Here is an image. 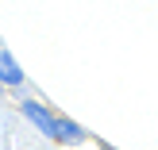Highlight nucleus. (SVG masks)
Returning a JSON list of instances; mask_svg holds the SVG:
<instances>
[{
  "label": "nucleus",
  "mask_w": 158,
  "mask_h": 150,
  "mask_svg": "<svg viewBox=\"0 0 158 150\" xmlns=\"http://www.w3.org/2000/svg\"><path fill=\"white\" fill-rule=\"evenodd\" d=\"M19 108H23V116H27V120L35 123V127L43 131L46 139H58V116H50L43 104H35V100H23Z\"/></svg>",
  "instance_id": "obj_1"
},
{
  "label": "nucleus",
  "mask_w": 158,
  "mask_h": 150,
  "mask_svg": "<svg viewBox=\"0 0 158 150\" xmlns=\"http://www.w3.org/2000/svg\"><path fill=\"white\" fill-rule=\"evenodd\" d=\"M0 85H23V69L8 50H0Z\"/></svg>",
  "instance_id": "obj_2"
},
{
  "label": "nucleus",
  "mask_w": 158,
  "mask_h": 150,
  "mask_svg": "<svg viewBox=\"0 0 158 150\" xmlns=\"http://www.w3.org/2000/svg\"><path fill=\"white\" fill-rule=\"evenodd\" d=\"M77 139H81V127L69 120H58V143H77Z\"/></svg>",
  "instance_id": "obj_3"
},
{
  "label": "nucleus",
  "mask_w": 158,
  "mask_h": 150,
  "mask_svg": "<svg viewBox=\"0 0 158 150\" xmlns=\"http://www.w3.org/2000/svg\"><path fill=\"white\" fill-rule=\"evenodd\" d=\"M0 89H4V85H0Z\"/></svg>",
  "instance_id": "obj_4"
}]
</instances>
